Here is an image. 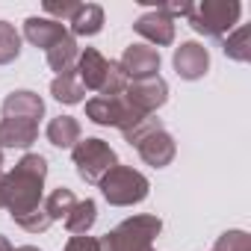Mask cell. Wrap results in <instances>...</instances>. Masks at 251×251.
I'll list each match as a JSON object with an SVG mask.
<instances>
[{"instance_id": "4316f807", "label": "cell", "mask_w": 251, "mask_h": 251, "mask_svg": "<svg viewBox=\"0 0 251 251\" xmlns=\"http://www.w3.org/2000/svg\"><path fill=\"white\" fill-rule=\"evenodd\" d=\"M62 251H100V245H98L95 236H86V233H83V236H71Z\"/></svg>"}, {"instance_id": "ffe728a7", "label": "cell", "mask_w": 251, "mask_h": 251, "mask_svg": "<svg viewBox=\"0 0 251 251\" xmlns=\"http://www.w3.org/2000/svg\"><path fill=\"white\" fill-rule=\"evenodd\" d=\"M50 95H53L59 103H68V106H74V103H80V100L86 98V89H83L80 77H77L74 71H68V74H59V77H53V83H50Z\"/></svg>"}, {"instance_id": "52a82bcc", "label": "cell", "mask_w": 251, "mask_h": 251, "mask_svg": "<svg viewBox=\"0 0 251 251\" xmlns=\"http://www.w3.org/2000/svg\"><path fill=\"white\" fill-rule=\"evenodd\" d=\"M86 118L95 121V124H100V127H118L121 133H127V130H133L136 124L142 118H148V115L136 112L127 100H124V95H118V98L98 95V98L86 100Z\"/></svg>"}, {"instance_id": "83f0119b", "label": "cell", "mask_w": 251, "mask_h": 251, "mask_svg": "<svg viewBox=\"0 0 251 251\" xmlns=\"http://www.w3.org/2000/svg\"><path fill=\"white\" fill-rule=\"evenodd\" d=\"M0 251H15V248H12V245H9V239H6V236H3V233H0Z\"/></svg>"}, {"instance_id": "f546056e", "label": "cell", "mask_w": 251, "mask_h": 251, "mask_svg": "<svg viewBox=\"0 0 251 251\" xmlns=\"http://www.w3.org/2000/svg\"><path fill=\"white\" fill-rule=\"evenodd\" d=\"M0 172H3V148H0Z\"/></svg>"}, {"instance_id": "7402d4cb", "label": "cell", "mask_w": 251, "mask_h": 251, "mask_svg": "<svg viewBox=\"0 0 251 251\" xmlns=\"http://www.w3.org/2000/svg\"><path fill=\"white\" fill-rule=\"evenodd\" d=\"M225 56L236 59V62H248L251 59V27H239L236 33H227L225 39Z\"/></svg>"}, {"instance_id": "7c38bea8", "label": "cell", "mask_w": 251, "mask_h": 251, "mask_svg": "<svg viewBox=\"0 0 251 251\" xmlns=\"http://www.w3.org/2000/svg\"><path fill=\"white\" fill-rule=\"evenodd\" d=\"M74 74L80 77L83 89L100 92L103 83H106V74H109V59H103V53H98L95 48H86V50H80V56H77Z\"/></svg>"}, {"instance_id": "3957f363", "label": "cell", "mask_w": 251, "mask_h": 251, "mask_svg": "<svg viewBox=\"0 0 251 251\" xmlns=\"http://www.w3.org/2000/svg\"><path fill=\"white\" fill-rule=\"evenodd\" d=\"M239 15H242V6L236 0H201V3L189 6L186 21L195 33L207 39H225L236 27Z\"/></svg>"}, {"instance_id": "5b68a950", "label": "cell", "mask_w": 251, "mask_h": 251, "mask_svg": "<svg viewBox=\"0 0 251 251\" xmlns=\"http://www.w3.org/2000/svg\"><path fill=\"white\" fill-rule=\"evenodd\" d=\"M103 198L112 204V207H133L139 201L148 198L151 192V183L142 172L130 169V166H115L112 172L103 175V180L98 183Z\"/></svg>"}, {"instance_id": "4dcf8cb0", "label": "cell", "mask_w": 251, "mask_h": 251, "mask_svg": "<svg viewBox=\"0 0 251 251\" xmlns=\"http://www.w3.org/2000/svg\"><path fill=\"white\" fill-rule=\"evenodd\" d=\"M145 251H157V248H145Z\"/></svg>"}, {"instance_id": "e0dca14e", "label": "cell", "mask_w": 251, "mask_h": 251, "mask_svg": "<svg viewBox=\"0 0 251 251\" xmlns=\"http://www.w3.org/2000/svg\"><path fill=\"white\" fill-rule=\"evenodd\" d=\"M80 121L74 115H56L48 124V142L53 148H74L80 142Z\"/></svg>"}, {"instance_id": "f1b7e54d", "label": "cell", "mask_w": 251, "mask_h": 251, "mask_svg": "<svg viewBox=\"0 0 251 251\" xmlns=\"http://www.w3.org/2000/svg\"><path fill=\"white\" fill-rule=\"evenodd\" d=\"M15 251H39L36 245H21V248H15Z\"/></svg>"}, {"instance_id": "8992f818", "label": "cell", "mask_w": 251, "mask_h": 251, "mask_svg": "<svg viewBox=\"0 0 251 251\" xmlns=\"http://www.w3.org/2000/svg\"><path fill=\"white\" fill-rule=\"evenodd\" d=\"M71 157H74V166H77L80 180H86V183H100L103 175L118 166V157L109 148V142L95 139V136L92 139H80L71 148Z\"/></svg>"}, {"instance_id": "7a4b0ae2", "label": "cell", "mask_w": 251, "mask_h": 251, "mask_svg": "<svg viewBox=\"0 0 251 251\" xmlns=\"http://www.w3.org/2000/svg\"><path fill=\"white\" fill-rule=\"evenodd\" d=\"M121 136H124V142H127V145H133L139 151V157L148 166H154V169H166L175 160V154H177V145H175L172 133L163 127V121L154 118V115L142 118L133 130L121 133Z\"/></svg>"}, {"instance_id": "5bb4252c", "label": "cell", "mask_w": 251, "mask_h": 251, "mask_svg": "<svg viewBox=\"0 0 251 251\" xmlns=\"http://www.w3.org/2000/svg\"><path fill=\"white\" fill-rule=\"evenodd\" d=\"M39 136V121L3 118L0 121V148H30Z\"/></svg>"}, {"instance_id": "4fadbf2b", "label": "cell", "mask_w": 251, "mask_h": 251, "mask_svg": "<svg viewBox=\"0 0 251 251\" xmlns=\"http://www.w3.org/2000/svg\"><path fill=\"white\" fill-rule=\"evenodd\" d=\"M42 115H45V100L36 92H30V89H15L3 100V118H30V121H39Z\"/></svg>"}, {"instance_id": "2e32d148", "label": "cell", "mask_w": 251, "mask_h": 251, "mask_svg": "<svg viewBox=\"0 0 251 251\" xmlns=\"http://www.w3.org/2000/svg\"><path fill=\"white\" fill-rule=\"evenodd\" d=\"M48 53V65L56 71V77L59 74H68V71H74V65H77V56H80V48H77V39L71 36V33H65L50 50H45Z\"/></svg>"}, {"instance_id": "6da1fadb", "label": "cell", "mask_w": 251, "mask_h": 251, "mask_svg": "<svg viewBox=\"0 0 251 251\" xmlns=\"http://www.w3.org/2000/svg\"><path fill=\"white\" fill-rule=\"evenodd\" d=\"M45 177H48V160L42 154L21 157L9 175L0 177V198H3V207L9 210L12 219L27 216L36 207H42Z\"/></svg>"}, {"instance_id": "d6986e66", "label": "cell", "mask_w": 251, "mask_h": 251, "mask_svg": "<svg viewBox=\"0 0 251 251\" xmlns=\"http://www.w3.org/2000/svg\"><path fill=\"white\" fill-rule=\"evenodd\" d=\"M95 219H98V204H95L92 198H86V201H77V204L71 207V213L65 216V227H68V233L83 236V233L92 230Z\"/></svg>"}, {"instance_id": "ac0fdd59", "label": "cell", "mask_w": 251, "mask_h": 251, "mask_svg": "<svg viewBox=\"0 0 251 251\" xmlns=\"http://www.w3.org/2000/svg\"><path fill=\"white\" fill-rule=\"evenodd\" d=\"M71 24V36H98L103 30V9L98 3H80Z\"/></svg>"}, {"instance_id": "603a6c76", "label": "cell", "mask_w": 251, "mask_h": 251, "mask_svg": "<svg viewBox=\"0 0 251 251\" xmlns=\"http://www.w3.org/2000/svg\"><path fill=\"white\" fill-rule=\"evenodd\" d=\"M21 53V36L9 21H0V65L15 62Z\"/></svg>"}, {"instance_id": "d4e9b609", "label": "cell", "mask_w": 251, "mask_h": 251, "mask_svg": "<svg viewBox=\"0 0 251 251\" xmlns=\"http://www.w3.org/2000/svg\"><path fill=\"white\" fill-rule=\"evenodd\" d=\"M18 227H24V230H30V233H42V230H48L53 222H50V216L45 213V207H36L33 213H27V216H18V219H12Z\"/></svg>"}, {"instance_id": "ba28073f", "label": "cell", "mask_w": 251, "mask_h": 251, "mask_svg": "<svg viewBox=\"0 0 251 251\" xmlns=\"http://www.w3.org/2000/svg\"><path fill=\"white\" fill-rule=\"evenodd\" d=\"M124 100L142 115H154L169 100V86L160 74L148 77V80H130L127 89H124Z\"/></svg>"}, {"instance_id": "9c48e42d", "label": "cell", "mask_w": 251, "mask_h": 251, "mask_svg": "<svg viewBox=\"0 0 251 251\" xmlns=\"http://www.w3.org/2000/svg\"><path fill=\"white\" fill-rule=\"evenodd\" d=\"M121 71L127 74V80H148L157 77L160 71V50L151 45H130L118 59Z\"/></svg>"}, {"instance_id": "1f68e13d", "label": "cell", "mask_w": 251, "mask_h": 251, "mask_svg": "<svg viewBox=\"0 0 251 251\" xmlns=\"http://www.w3.org/2000/svg\"><path fill=\"white\" fill-rule=\"evenodd\" d=\"M0 207H3V198H0Z\"/></svg>"}, {"instance_id": "44dd1931", "label": "cell", "mask_w": 251, "mask_h": 251, "mask_svg": "<svg viewBox=\"0 0 251 251\" xmlns=\"http://www.w3.org/2000/svg\"><path fill=\"white\" fill-rule=\"evenodd\" d=\"M77 204V198H74V192L68 189V186H59V189H53L45 201H42V207H45V213L50 216V222H59V219H65L68 213H71V207Z\"/></svg>"}, {"instance_id": "8fae6325", "label": "cell", "mask_w": 251, "mask_h": 251, "mask_svg": "<svg viewBox=\"0 0 251 251\" xmlns=\"http://www.w3.org/2000/svg\"><path fill=\"white\" fill-rule=\"evenodd\" d=\"M133 30H136L142 39H148L151 45H157V50L175 42V18L163 15L160 9H151V12L139 15V18L133 21Z\"/></svg>"}, {"instance_id": "484cf974", "label": "cell", "mask_w": 251, "mask_h": 251, "mask_svg": "<svg viewBox=\"0 0 251 251\" xmlns=\"http://www.w3.org/2000/svg\"><path fill=\"white\" fill-rule=\"evenodd\" d=\"M77 6H80V3H65V0H62V3H56V0H48V3H45V12L53 15V21H59V24L65 21V24H68V21L74 18Z\"/></svg>"}, {"instance_id": "30bf717a", "label": "cell", "mask_w": 251, "mask_h": 251, "mask_svg": "<svg viewBox=\"0 0 251 251\" xmlns=\"http://www.w3.org/2000/svg\"><path fill=\"white\" fill-rule=\"evenodd\" d=\"M172 65L177 71V77L183 80H201L210 68V50L198 42H183L180 48H175Z\"/></svg>"}, {"instance_id": "277c9868", "label": "cell", "mask_w": 251, "mask_h": 251, "mask_svg": "<svg viewBox=\"0 0 251 251\" xmlns=\"http://www.w3.org/2000/svg\"><path fill=\"white\" fill-rule=\"evenodd\" d=\"M160 230H163V222L157 216H133V219H124L109 233H103L98 245L100 251H145L151 248Z\"/></svg>"}, {"instance_id": "cb8c5ba5", "label": "cell", "mask_w": 251, "mask_h": 251, "mask_svg": "<svg viewBox=\"0 0 251 251\" xmlns=\"http://www.w3.org/2000/svg\"><path fill=\"white\" fill-rule=\"evenodd\" d=\"M213 251H251V236L245 230H225L216 239Z\"/></svg>"}, {"instance_id": "9a60e30c", "label": "cell", "mask_w": 251, "mask_h": 251, "mask_svg": "<svg viewBox=\"0 0 251 251\" xmlns=\"http://www.w3.org/2000/svg\"><path fill=\"white\" fill-rule=\"evenodd\" d=\"M68 30H65V24H59V21H53V18H27L24 21V39L30 42V45H36V48H42V50H50L62 36H65Z\"/></svg>"}]
</instances>
